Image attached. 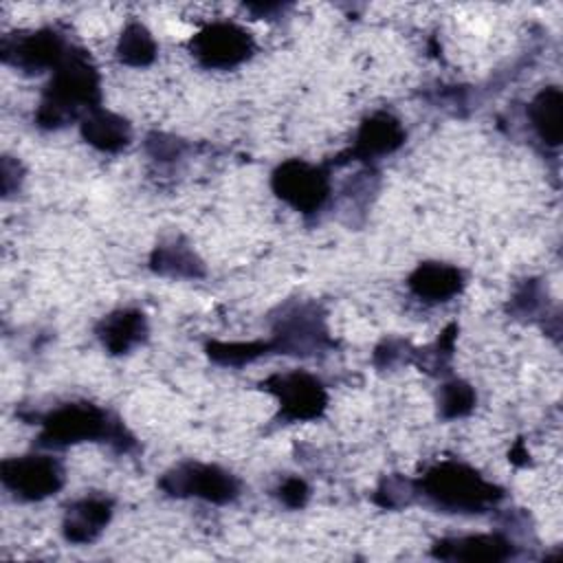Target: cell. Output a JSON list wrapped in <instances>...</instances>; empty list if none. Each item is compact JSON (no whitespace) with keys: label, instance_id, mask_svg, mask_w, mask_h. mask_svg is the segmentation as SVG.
Returning a JSON list of instances; mask_svg holds the SVG:
<instances>
[{"label":"cell","instance_id":"cell-1","mask_svg":"<svg viewBox=\"0 0 563 563\" xmlns=\"http://www.w3.org/2000/svg\"><path fill=\"white\" fill-rule=\"evenodd\" d=\"M99 101V75L84 53H68L55 68L35 121L42 128H59L73 121L79 110H95Z\"/></svg>","mask_w":563,"mask_h":563},{"label":"cell","instance_id":"cell-2","mask_svg":"<svg viewBox=\"0 0 563 563\" xmlns=\"http://www.w3.org/2000/svg\"><path fill=\"white\" fill-rule=\"evenodd\" d=\"M418 493L449 512H482L501 499V490L477 471L457 462H442L416 484Z\"/></svg>","mask_w":563,"mask_h":563},{"label":"cell","instance_id":"cell-3","mask_svg":"<svg viewBox=\"0 0 563 563\" xmlns=\"http://www.w3.org/2000/svg\"><path fill=\"white\" fill-rule=\"evenodd\" d=\"M101 438L110 442H125L121 424L112 420L103 409L88 402L62 405L42 420L40 442L44 446H66Z\"/></svg>","mask_w":563,"mask_h":563},{"label":"cell","instance_id":"cell-4","mask_svg":"<svg viewBox=\"0 0 563 563\" xmlns=\"http://www.w3.org/2000/svg\"><path fill=\"white\" fill-rule=\"evenodd\" d=\"M273 191L301 213H312L323 207L330 194L328 172L299 158L282 163L273 172Z\"/></svg>","mask_w":563,"mask_h":563},{"label":"cell","instance_id":"cell-5","mask_svg":"<svg viewBox=\"0 0 563 563\" xmlns=\"http://www.w3.org/2000/svg\"><path fill=\"white\" fill-rule=\"evenodd\" d=\"M2 484L20 499L37 501L64 484V468L51 455H20L2 462Z\"/></svg>","mask_w":563,"mask_h":563},{"label":"cell","instance_id":"cell-6","mask_svg":"<svg viewBox=\"0 0 563 563\" xmlns=\"http://www.w3.org/2000/svg\"><path fill=\"white\" fill-rule=\"evenodd\" d=\"M163 490H167L174 497H200L205 501H213V504H227L231 499H235L240 486L238 479L211 464H198V462H187L180 464L176 468H172L169 473H165V477L161 479Z\"/></svg>","mask_w":563,"mask_h":563},{"label":"cell","instance_id":"cell-7","mask_svg":"<svg viewBox=\"0 0 563 563\" xmlns=\"http://www.w3.org/2000/svg\"><path fill=\"white\" fill-rule=\"evenodd\" d=\"M189 46L202 66L231 68L253 53V37L233 22H211L191 37Z\"/></svg>","mask_w":563,"mask_h":563},{"label":"cell","instance_id":"cell-8","mask_svg":"<svg viewBox=\"0 0 563 563\" xmlns=\"http://www.w3.org/2000/svg\"><path fill=\"white\" fill-rule=\"evenodd\" d=\"M70 51L59 33L51 29L33 31L26 35L2 40V59L26 73H40L44 68H57Z\"/></svg>","mask_w":563,"mask_h":563},{"label":"cell","instance_id":"cell-9","mask_svg":"<svg viewBox=\"0 0 563 563\" xmlns=\"http://www.w3.org/2000/svg\"><path fill=\"white\" fill-rule=\"evenodd\" d=\"M268 389L277 396L282 416L286 420H312L319 418L325 409V389L323 385L306 372H288L273 376Z\"/></svg>","mask_w":563,"mask_h":563},{"label":"cell","instance_id":"cell-10","mask_svg":"<svg viewBox=\"0 0 563 563\" xmlns=\"http://www.w3.org/2000/svg\"><path fill=\"white\" fill-rule=\"evenodd\" d=\"M323 343L325 330L321 325V317H317L312 306H299L279 317L271 347L290 354H308L319 350Z\"/></svg>","mask_w":563,"mask_h":563},{"label":"cell","instance_id":"cell-11","mask_svg":"<svg viewBox=\"0 0 563 563\" xmlns=\"http://www.w3.org/2000/svg\"><path fill=\"white\" fill-rule=\"evenodd\" d=\"M112 517V501L108 497L90 495L68 506L64 515V537L73 543H90L108 526Z\"/></svg>","mask_w":563,"mask_h":563},{"label":"cell","instance_id":"cell-12","mask_svg":"<svg viewBox=\"0 0 563 563\" xmlns=\"http://www.w3.org/2000/svg\"><path fill=\"white\" fill-rule=\"evenodd\" d=\"M405 141L400 121L387 112H376L358 128L352 154L358 158H374L398 150Z\"/></svg>","mask_w":563,"mask_h":563},{"label":"cell","instance_id":"cell-13","mask_svg":"<svg viewBox=\"0 0 563 563\" xmlns=\"http://www.w3.org/2000/svg\"><path fill=\"white\" fill-rule=\"evenodd\" d=\"M510 545L499 534H468L435 543L433 554L444 561H504L512 554Z\"/></svg>","mask_w":563,"mask_h":563},{"label":"cell","instance_id":"cell-14","mask_svg":"<svg viewBox=\"0 0 563 563\" xmlns=\"http://www.w3.org/2000/svg\"><path fill=\"white\" fill-rule=\"evenodd\" d=\"M409 288L424 301H446L460 292L462 273L451 264L427 262L411 273Z\"/></svg>","mask_w":563,"mask_h":563},{"label":"cell","instance_id":"cell-15","mask_svg":"<svg viewBox=\"0 0 563 563\" xmlns=\"http://www.w3.org/2000/svg\"><path fill=\"white\" fill-rule=\"evenodd\" d=\"M97 334L112 354H123L145 339L147 323L139 310H117L101 319Z\"/></svg>","mask_w":563,"mask_h":563},{"label":"cell","instance_id":"cell-16","mask_svg":"<svg viewBox=\"0 0 563 563\" xmlns=\"http://www.w3.org/2000/svg\"><path fill=\"white\" fill-rule=\"evenodd\" d=\"M84 139L101 152H119L130 143V123L108 110H90L81 121Z\"/></svg>","mask_w":563,"mask_h":563},{"label":"cell","instance_id":"cell-17","mask_svg":"<svg viewBox=\"0 0 563 563\" xmlns=\"http://www.w3.org/2000/svg\"><path fill=\"white\" fill-rule=\"evenodd\" d=\"M530 121L534 132L539 134L541 141L550 143V145H559L561 143V134H563V97L561 90L556 86H550L545 90H541L530 108H528Z\"/></svg>","mask_w":563,"mask_h":563},{"label":"cell","instance_id":"cell-18","mask_svg":"<svg viewBox=\"0 0 563 563\" xmlns=\"http://www.w3.org/2000/svg\"><path fill=\"white\" fill-rule=\"evenodd\" d=\"M117 55L128 66H147L156 57L154 37L143 24L130 22L121 33Z\"/></svg>","mask_w":563,"mask_h":563},{"label":"cell","instance_id":"cell-19","mask_svg":"<svg viewBox=\"0 0 563 563\" xmlns=\"http://www.w3.org/2000/svg\"><path fill=\"white\" fill-rule=\"evenodd\" d=\"M154 271L172 277H198L202 273L200 260L183 244L158 246L152 255Z\"/></svg>","mask_w":563,"mask_h":563},{"label":"cell","instance_id":"cell-20","mask_svg":"<svg viewBox=\"0 0 563 563\" xmlns=\"http://www.w3.org/2000/svg\"><path fill=\"white\" fill-rule=\"evenodd\" d=\"M440 413L444 418H462L475 405V391L464 380H451L440 389Z\"/></svg>","mask_w":563,"mask_h":563},{"label":"cell","instance_id":"cell-21","mask_svg":"<svg viewBox=\"0 0 563 563\" xmlns=\"http://www.w3.org/2000/svg\"><path fill=\"white\" fill-rule=\"evenodd\" d=\"M271 350V343L264 341H251V343H211L209 345V356L216 358L218 363L224 365H242L260 354H266Z\"/></svg>","mask_w":563,"mask_h":563},{"label":"cell","instance_id":"cell-22","mask_svg":"<svg viewBox=\"0 0 563 563\" xmlns=\"http://www.w3.org/2000/svg\"><path fill=\"white\" fill-rule=\"evenodd\" d=\"M418 493V486L402 479V477H394V479H387L380 488H378V495L383 499H378L383 506L387 508H394V506H402V504H409L413 499V495Z\"/></svg>","mask_w":563,"mask_h":563},{"label":"cell","instance_id":"cell-23","mask_svg":"<svg viewBox=\"0 0 563 563\" xmlns=\"http://www.w3.org/2000/svg\"><path fill=\"white\" fill-rule=\"evenodd\" d=\"M279 499L290 508H301L308 499V486L299 477H288L279 486Z\"/></svg>","mask_w":563,"mask_h":563},{"label":"cell","instance_id":"cell-24","mask_svg":"<svg viewBox=\"0 0 563 563\" xmlns=\"http://www.w3.org/2000/svg\"><path fill=\"white\" fill-rule=\"evenodd\" d=\"M147 147L150 152L156 156V158H174L180 154L183 150V143L178 139H169V136H163V134H152L147 139Z\"/></svg>","mask_w":563,"mask_h":563}]
</instances>
